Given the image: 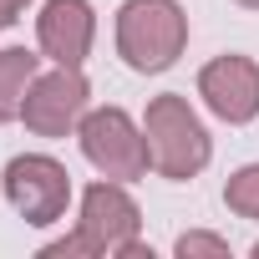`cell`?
Instances as JSON below:
<instances>
[{"mask_svg": "<svg viewBox=\"0 0 259 259\" xmlns=\"http://www.w3.org/2000/svg\"><path fill=\"white\" fill-rule=\"evenodd\" d=\"M249 254H254V259H259V239H254V249H249Z\"/></svg>", "mask_w": 259, "mask_h": 259, "instance_id": "9a60e30c", "label": "cell"}, {"mask_svg": "<svg viewBox=\"0 0 259 259\" xmlns=\"http://www.w3.org/2000/svg\"><path fill=\"white\" fill-rule=\"evenodd\" d=\"M76 148L97 168V178L138 183V178L153 173V163H148V133H143V122L127 107H87V117L76 122Z\"/></svg>", "mask_w": 259, "mask_h": 259, "instance_id": "277c9868", "label": "cell"}, {"mask_svg": "<svg viewBox=\"0 0 259 259\" xmlns=\"http://www.w3.org/2000/svg\"><path fill=\"white\" fill-rule=\"evenodd\" d=\"M143 133H148V163L168 183H188L213 163V138L183 92H163L148 102Z\"/></svg>", "mask_w": 259, "mask_h": 259, "instance_id": "7a4b0ae2", "label": "cell"}, {"mask_svg": "<svg viewBox=\"0 0 259 259\" xmlns=\"http://www.w3.org/2000/svg\"><path fill=\"white\" fill-rule=\"evenodd\" d=\"M234 6H244V11H259V0H234Z\"/></svg>", "mask_w": 259, "mask_h": 259, "instance_id": "4fadbf2b", "label": "cell"}, {"mask_svg": "<svg viewBox=\"0 0 259 259\" xmlns=\"http://www.w3.org/2000/svg\"><path fill=\"white\" fill-rule=\"evenodd\" d=\"M224 208L234 219H254L259 224V163H244L224 178Z\"/></svg>", "mask_w": 259, "mask_h": 259, "instance_id": "30bf717a", "label": "cell"}, {"mask_svg": "<svg viewBox=\"0 0 259 259\" xmlns=\"http://www.w3.org/2000/svg\"><path fill=\"white\" fill-rule=\"evenodd\" d=\"M92 107V81L81 66H51V71H36L26 102H21V122L26 133L36 138H76V122L87 117Z\"/></svg>", "mask_w": 259, "mask_h": 259, "instance_id": "8992f818", "label": "cell"}, {"mask_svg": "<svg viewBox=\"0 0 259 259\" xmlns=\"http://www.w3.org/2000/svg\"><path fill=\"white\" fill-rule=\"evenodd\" d=\"M92 41H97V11H92V0H41L36 51L51 66H87Z\"/></svg>", "mask_w": 259, "mask_h": 259, "instance_id": "ba28073f", "label": "cell"}, {"mask_svg": "<svg viewBox=\"0 0 259 259\" xmlns=\"http://www.w3.org/2000/svg\"><path fill=\"white\" fill-rule=\"evenodd\" d=\"M198 102L229 122V127H249L259 117V61L244 51H224L213 61L198 66Z\"/></svg>", "mask_w": 259, "mask_h": 259, "instance_id": "52a82bcc", "label": "cell"}, {"mask_svg": "<svg viewBox=\"0 0 259 259\" xmlns=\"http://www.w3.org/2000/svg\"><path fill=\"white\" fill-rule=\"evenodd\" d=\"M11 26H16V21H11V16H6V11H0V31H11Z\"/></svg>", "mask_w": 259, "mask_h": 259, "instance_id": "5bb4252c", "label": "cell"}, {"mask_svg": "<svg viewBox=\"0 0 259 259\" xmlns=\"http://www.w3.org/2000/svg\"><path fill=\"white\" fill-rule=\"evenodd\" d=\"M0 188H6V203L31 224V229H51L66 219L71 208V173L61 158L51 153H16L0 173Z\"/></svg>", "mask_w": 259, "mask_h": 259, "instance_id": "5b68a950", "label": "cell"}, {"mask_svg": "<svg viewBox=\"0 0 259 259\" xmlns=\"http://www.w3.org/2000/svg\"><path fill=\"white\" fill-rule=\"evenodd\" d=\"M112 41L127 71L158 76L188 51V11L178 0H122L112 21Z\"/></svg>", "mask_w": 259, "mask_h": 259, "instance_id": "6da1fadb", "label": "cell"}, {"mask_svg": "<svg viewBox=\"0 0 259 259\" xmlns=\"http://www.w3.org/2000/svg\"><path fill=\"white\" fill-rule=\"evenodd\" d=\"M41 61H46V56L31 51V46H0V127H6V122H21V102H26V92H31Z\"/></svg>", "mask_w": 259, "mask_h": 259, "instance_id": "9c48e42d", "label": "cell"}, {"mask_svg": "<svg viewBox=\"0 0 259 259\" xmlns=\"http://www.w3.org/2000/svg\"><path fill=\"white\" fill-rule=\"evenodd\" d=\"M76 234L87 244V259H153V244H143V208L117 178H97L76 198Z\"/></svg>", "mask_w": 259, "mask_h": 259, "instance_id": "3957f363", "label": "cell"}, {"mask_svg": "<svg viewBox=\"0 0 259 259\" xmlns=\"http://www.w3.org/2000/svg\"><path fill=\"white\" fill-rule=\"evenodd\" d=\"M31 6H36V0H0V11H6L11 21H21V16H26Z\"/></svg>", "mask_w": 259, "mask_h": 259, "instance_id": "7c38bea8", "label": "cell"}, {"mask_svg": "<svg viewBox=\"0 0 259 259\" xmlns=\"http://www.w3.org/2000/svg\"><path fill=\"white\" fill-rule=\"evenodd\" d=\"M173 254L178 259H229V239L208 234V229H188V234L173 239Z\"/></svg>", "mask_w": 259, "mask_h": 259, "instance_id": "8fae6325", "label": "cell"}]
</instances>
